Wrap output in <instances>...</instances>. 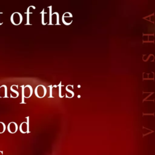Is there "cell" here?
I'll list each match as a JSON object with an SVG mask.
<instances>
[{
    "label": "cell",
    "instance_id": "8",
    "mask_svg": "<svg viewBox=\"0 0 155 155\" xmlns=\"http://www.w3.org/2000/svg\"><path fill=\"white\" fill-rule=\"evenodd\" d=\"M1 13L0 12V14H1ZM1 24H2V22H0V25H1Z\"/></svg>",
    "mask_w": 155,
    "mask_h": 155
},
{
    "label": "cell",
    "instance_id": "9",
    "mask_svg": "<svg viewBox=\"0 0 155 155\" xmlns=\"http://www.w3.org/2000/svg\"><path fill=\"white\" fill-rule=\"evenodd\" d=\"M1 151H0V153H1ZM0 155H1V154H0Z\"/></svg>",
    "mask_w": 155,
    "mask_h": 155
},
{
    "label": "cell",
    "instance_id": "3",
    "mask_svg": "<svg viewBox=\"0 0 155 155\" xmlns=\"http://www.w3.org/2000/svg\"><path fill=\"white\" fill-rule=\"evenodd\" d=\"M33 93V89L30 85H26L25 87L22 88V96L24 97H30Z\"/></svg>",
    "mask_w": 155,
    "mask_h": 155
},
{
    "label": "cell",
    "instance_id": "1",
    "mask_svg": "<svg viewBox=\"0 0 155 155\" xmlns=\"http://www.w3.org/2000/svg\"><path fill=\"white\" fill-rule=\"evenodd\" d=\"M10 21L15 25L21 24L22 21V16L19 12L13 13L10 16Z\"/></svg>",
    "mask_w": 155,
    "mask_h": 155
},
{
    "label": "cell",
    "instance_id": "4",
    "mask_svg": "<svg viewBox=\"0 0 155 155\" xmlns=\"http://www.w3.org/2000/svg\"><path fill=\"white\" fill-rule=\"evenodd\" d=\"M7 130L10 133H15L18 130V125L14 122H11L7 126Z\"/></svg>",
    "mask_w": 155,
    "mask_h": 155
},
{
    "label": "cell",
    "instance_id": "7",
    "mask_svg": "<svg viewBox=\"0 0 155 155\" xmlns=\"http://www.w3.org/2000/svg\"><path fill=\"white\" fill-rule=\"evenodd\" d=\"M5 128H6V127L4 123L2 122H0V133H4L5 130Z\"/></svg>",
    "mask_w": 155,
    "mask_h": 155
},
{
    "label": "cell",
    "instance_id": "2",
    "mask_svg": "<svg viewBox=\"0 0 155 155\" xmlns=\"http://www.w3.org/2000/svg\"><path fill=\"white\" fill-rule=\"evenodd\" d=\"M46 92H47V90L45 87L42 85H38L36 87L35 90V93L36 96L39 98L44 97L46 94Z\"/></svg>",
    "mask_w": 155,
    "mask_h": 155
},
{
    "label": "cell",
    "instance_id": "6",
    "mask_svg": "<svg viewBox=\"0 0 155 155\" xmlns=\"http://www.w3.org/2000/svg\"><path fill=\"white\" fill-rule=\"evenodd\" d=\"M7 97V88L6 85H3L0 87V97Z\"/></svg>",
    "mask_w": 155,
    "mask_h": 155
},
{
    "label": "cell",
    "instance_id": "5",
    "mask_svg": "<svg viewBox=\"0 0 155 155\" xmlns=\"http://www.w3.org/2000/svg\"><path fill=\"white\" fill-rule=\"evenodd\" d=\"M19 130L22 133L28 132V123L25 122H23L22 123H21L19 127Z\"/></svg>",
    "mask_w": 155,
    "mask_h": 155
}]
</instances>
